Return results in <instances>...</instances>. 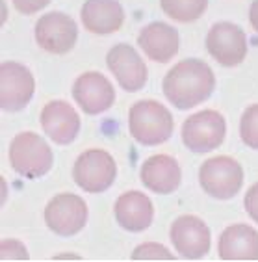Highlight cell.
Segmentation results:
<instances>
[{"label": "cell", "mask_w": 258, "mask_h": 262, "mask_svg": "<svg viewBox=\"0 0 258 262\" xmlns=\"http://www.w3.org/2000/svg\"><path fill=\"white\" fill-rule=\"evenodd\" d=\"M206 51L223 67H236L245 60L247 37L234 23H216L206 35Z\"/></svg>", "instance_id": "obj_8"}, {"label": "cell", "mask_w": 258, "mask_h": 262, "mask_svg": "<svg viewBox=\"0 0 258 262\" xmlns=\"http://www.w3.org/2000/svg\"><path fill=\"white\" fill-rule=\"evenodd\" d=\"M221 260H258V231L249 225H230L221 232L218 244Z\"/></svg>", "instance_id": "obj_18"}, {"label": "cell", "mask_w": 258, "mask_h": 262, "mask_svg": "<svg viewBox=\"0 0 258 262\" xmlns=\"http://www.w3.org/2000/svg\"><path fill=\"white\" fill-rule=\"evenodd\" d=\"M73 99L87 116H97L110 110L115 101V91L106 76L97 71H89L76 78L73 86Z\"/></svg>", "instance_id": "obj_12"}, {"label": "cell", "mask_w": 258, "mask_h": 262, "mask_svg": "<svg viewBox=\"0 0 258 262\" xmlns=\"http://www.w3.org/2000/svg\"><path fill=\"white\" fill-rule=\"evenodd\" d=\"M117 177L115 160L102 149H89L76 158L73 166V181L87 193H102L113 184Z\"/></svg>", "instance_id": "obj_6"}, {"label": "cell", "mask_w": 258, "mask_h": 262, "mask_svg": "<svg viewBox=\"0 0 258 262\" xmlns=\"http://www.w3.org/2000/svg\"><path fill=\"white\" fill-rule=\"evenodd\" d=\"M87 205L80 195L60 193L52 197L45 208V223L60 236H75L86 227Z\"/></svg>", "instance_id": "obj_7"}, {"label": "cell", "mask_w": 258, "mask_h": 262, "mask_svg": "<svg viewBox=\"0 0 258 262\" xmlns=\"http://www.w3.org/2000/svg\"><path fill=\"white\" fill-rule=\"evenodd\" d=\"M227 136L225 117L216 110H203L190 116L182 125V141L192 152L204 155L221 147Z\"/></svg>", "instance_id": "obj_5"}, {"label": "cell", "mask_w": 258, "mask_h": 262, "mask_svg": "<svg viewBox=\"0 0 258 262\" xmlns=\"http://www.w3.org/2000/svg\"><path fill=\"white\" fill-rule=\"evenodd\" d=\"M240 136L245 145L258 151V104L249 106L243 112L240 121Z\"/></svg>", "instance_id": "obj_21"}, {"label": "cell", "mask_w": 258, "mask_h": 262, "mask_svg": "<svg viewBox=\"0 0 258 262\" xmlns=\"http://www.w3.org/2000/svg\"><path fill=\"white\" fill-rule=\"evenodd\" d=\"M132 260H175V255L169 253L162 244H142L132 253Z\"/></svg>", "instance_id": "obj_22"}, {"label": "cell", "mask_w": 258, "mask_h": 262, "mask_svg": "<svg viewBox=\"0 0 258 262\" xmlns=\"http://www.w3.org/2000/svg\"><path fill=\"white\" fill-rule=\"evenodd\" d=\"M41 128L58 145H69L80 132V117L65 101H52L41 110Z\"/></svg>", "instance_id": "obj_14"}, {"label": "cell", "mask_w": 258, "mask_h": 262, "mask_svg": "<svg viewBox=\"0 0 258 262\" xmlns=\"http://www.w3.org/2000/svg\"><path fill=\"white\" fill-rule=\"evenodd\" d=\"M128 128L142 145H162L173 134V116L158 101H139L128 112Z\"/></svg>", "instance_id": "obj_2"}, {"label": "cell", "mask_w": 258, "mask_h": 262, "mask_svg": "<svg viewBox=\"0 0 258 262\" xmlns=\"http://www.w3.org/2000/svg\"><path fill=\"white\" fill-rule=\"evenodd\" d=\"M15 10L22 15H32L37 11L45 10L46 6L51 4V0H11Z\"/></svg>", "instance_id": "obj_24"}, {"label": "cell", "mask_w": 258, "mask_h": 262, "mask_svg": "<svg viewBox=\"0 0 258 262\" xmlns=\"http://www.w3.org/2000/svg\"><path fill=\"white\" fill-rule=\"evenodd\" d=\"M106 63L119 86L128 93L139 91L147 84V66L134 47L127 43L111 47L106 56Z\"/></svg>", "instance_id": "obj_13"}, {"label": "cell", "mask_w": 258, "mask_h": 262, "mask_svg": "<svg viewBox=\"0 0 258 262\" xmlns=\"http://www.w3.org/2000/svg\"><path fill=\"white\" fill-rule=\"evenodd\" d=\"M36 80L30 69L17 61L0 66V106L6 112H20L32 101Z\"/></svg>", "instance_id": "obj_9"}, {"label": "cell", "mask_w": 258, "mask_h": 262, "mask_svg": "<svg viewBox=\"0 0 258 262\" xmlns=\"http://www.w3.org/2000/svg\"><path fill=\"white\" fill-rule=\"evenodd\" d=\"M82 23L91 34L108 35L121 30L125 11L119 0H86L82 6Z\"/></svg>", "instance_id": "obj_19"}, {"label": "cell", "mask_w": 258, "mask_h": 262, "mask_svg": "<svg viewBox=\"0 0 258 262\" xmlns=\"http://www.w3.org/2000/svg\"><path fill=\"white\" fill-rule=\"evenodd\" d=\"M163 95L178 110H192L208 101L216 88V76L203 60L178 61L163 78Z\"/></svg>", "instance_id": "obj_1"}, {"label": "cell", "mask_w": 258, "mask_h": 262, "mask_svg": "<svg viewBox=\"0 0 258 262\" xmlns=\"http://www.w3.org/2000/svg\"><path fill=\"white\" fill-rule=\"evenodd\" d=\"M249 20H251V25L253 28L258 32V0H254L253 4H251V10H249Z\"/></svg>", "instance_id": "obj_26"}, {"label": "cell", "mask_w": 258, "mask_h": 262, "mask_svg": "<svg viewBox=\"0 0 258 262\" xmlns=\"http://www.w3.org/2000/svg\"><path fill=\"white\" fill-rule=\"evenodd\" d=\"M0 258L2 260H26L28 251L20 242L8 238V240L2 242V247H0Z\"/></svg>", "instance_id": "obj_23"}, {"label": "cell", "mask_w": 258, "mask_h": 262, "mask_svg": "<svg viewBox=\"0 0 258 262\" xmlns=\"http://www.w3.org/2000/svg\"><path fill=\"white\" fill-rule=\"evenodd\" d=\"M243 205H245V210H247L249 217H251L254 223H258V182H254L253 186L247 190Z\"/></svg>", "instance_id": "obj_25"}, {"label": "cell", "mask_w": 258, "mask_h": 262, "mask_svg": "<svg viewBox=\"0 0 258 262\" xmlns=\"http://www.w3.org/2000/svg\"><path fill=\"white\" fill-rule=\"evenodd\" d=\"M6 20V4L2 2V23Z\"/></svg>", "instance_id": "obj_27"}, {"label": "cell", "mask_w": 258, "mask_h": 262, "mask_svg": "<svg viewBox=\"0 0 258 262\" xmlns=\"http://www.w3.org/2000/svg\"><path fill=\"white\" fill-rule=\"evenodd\" d=\"M137 45L142 51L158 63H167L177 56L180 49V35L175 26L166 25V23H151L139 32Z\"/></svg>", "instance_id": "obj_16"}, {"label": "cell", "mask_w": 258, "mask_h": 262, "mask_svg": "<svg viewBox=\"0 0 258 262\" xmlns=\"http://www.w3.org/2000/svg\"><path fill=\"white\" fill-rule=\"evenodd\" d=\"M171 242L180 253V257L187 260H199L203 258L212 246V236L206 223L197 216L186 214V216L177 217L171 225Z\"/></svg>", "instance_id": "obj_11"}, {"label": "cell", "mask_w": 258, "mask_h": 262, "mask_svg": "<svg viewBox=\"0 0 258 262\" xmlns=\"http://www.w3.org/2000/svg\"><path fill=\"white\" fill-rule=\"evenodd\" d=\"M199 182L210 197L227 201L242 190L243 167L230 157H214L203 162L199 169Z\"/></svg>", "instance_id": "obj_4"}, {"label": "cell", "mask_w": 258, "mask_h": 262, "mask_svg": "<svg viewBox=\"0 0 258 262\" xmlns=\"http://www.w3.org/2000/svg\"><path fill=\"white\" fill-rule=\"evenodd\" d=\"M163 13L178 23H193L208 8V0H160Z\"/></svg>", "instance_id": "obj_20"}, {"label": "cell", "mask_w": 258, "mask_h": 262, "mask_svg": "<svg viewBox=\"0 0 258 262\" xmlns=\"http://www.w3.org/2000/svg\"><path fill=\"white\" fill-rule=\"evenodd\" d=\"M117 223L128 232H142L151 227L154 220V207L151 199L142 192H125L117 197L113 207Z\"/></svg>", "instance_id": "obj_17"}, {"label": "cell", "mask_w": 258, "mask_h": 262, "mask_svg": "<svg viewBox=\"0 0 258 262\" xmlns=\"http://www.w3.org/2000/svg\"><path fill=\"white\" fill-rule=\"evenodd\" d=\"M143 186L151 190L152 193H167L177 192L180 182H182V171L178 162L169 155H154L143 162L142 171H139Z\"/></svg>", "instance_id": "obj_15"}, {"label": "cell", "mask_w": 258, "mask_h": 262, "mask_svg": "<svg viewBox=\"0 0 258 262\" xmlns=\"http://www.w3.org/2000/svg\"><path fill=\"white\" fill-rule=\"evenodd\" d=\"M10 164L17 175L25 179H39L52 169L54 157L41 136L34 132H20L11 140Z\"/></svg>", "instance_id": "obj_3"}, {"label": "cell", "mask_w": 258, "mask_h": 262, "mask_svg": "<svg viewBox=\"0 0 258 262\" xmlns=\"http://www.w3.org/2000/svg\"><path fill=\"white\" fill-rule=\"evenodd\" d=\"M78 39V26L69 15L52 11L43 15L36 25V41L43 51L51 54L71 52Z\"/></svg>", "instance_id": "obj_10"}]
</instances>
